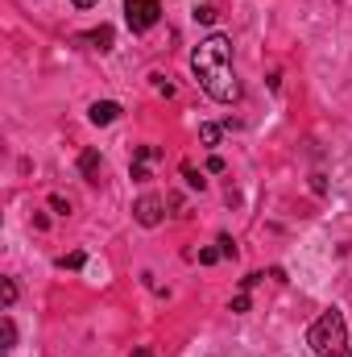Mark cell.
<instances>
[{"mask_svg": "<svg viewBox=\"0 0 352 357\" xmlns=\"http://www.w3.org/2000/svg\"><path fill=\"white\" fill-rule=\"evenodd\" d=\"M162 158V150L158 146H137V154H133V183H145L150 178V167Z\"/></svg>", "mask_w": 352, "mask_h": 357, "instance_id": "cell-5", "label": "cell"}, {"mask_svg": "<svg viewBox=\"0 0 352 357\" xmlns=\"http://www.w3.org/2000/svg\"><path fill=\"white\" fill-rule=\"evenodd\" d=\"M120 112H125V108H120L116 100H95V104H91V108H88L91 125H112V121H116Z\"/></svg>", "mask_w": 352, "mask_h": 357, "instance_id": "cell-6", "label": "cell"}, {"mask_svg": "<svg viewBox=\"0 0 352 357\" xmlns=\"http://www.w3.org/2000/svg\"><path fill=\"white\" fill-rule=\"evenodd\" d=\"M13 303H17V282H13V278H4V312H8Z\"/></svg>", "mask_w": 352, "mask_h": 357, "instance_id": "cell-14", "label": "cell"}, {"mask_svg": "<svg viewBox=\"0 0 352 357\" xmlns=\"http://www.w3.org/2000/svg\"><path fill=\"white\" fill-rule=\"evenodd\" d=\"M58 266L63 270H79L83 266V254H67V258H58Z\"/></svg>", "mask_w": 352, "mask_h": 357, "instance_id": "cell-15", "label": "cell"}, {"mask_svg": "<svg viewBox=\"0 0 352 357\" xmlns=\"http://www.w3.org/2000/svg\"><path fill=\"white\" fill-rule=\"evenodd\" d=\"M50 208H54V212H63V216H67V212H71V204H67V199H63V195H50Z\"/></svg>", "mask_w": 352, "mask_h": 357, "instance_id": "cell-17", "label": "cell"}, {"mask_svg": "<svg viewBox=\"0 0 352 357\" xmlns=\"http://www.w3.org/2000/svg\"><path fill=\"white\" fill-rule=\"evenodd\" d=\"M71 4H75V8H95L99 0H71Z\"/></svg>", "mask_w": 352, "mask_h": 357, "instance_id": "cell-20", "label": "cell"}, {"mask_svg": "<svg viewBox=\"0 0 352 357\" xmlns=\"http://www.w3.org/2000/svg\"><path fill=\"white\" fill-rule=\"evenodd\" d=\"M133 357H154V354H150V349H137V354H133Z\"/></svg>", "mask_w": 352, "mask_h": 357, "instance_id": "cell-21", "label": "cell"}, {"mask_svg": "<svg viewBox=\"0 0 352 357\" xmlns=\"http://www.w3.org/2000/svg\"><path fill=\"white\" fill-rule=\"evenodd\" d=\"M191 17H195L199 25H211V21H216V8H211V4H199V8H195Z\"/></svg>", "mask_w": 352, "mask_h": 357, "instance_id": "cell-11", "label": "cell"}, {"mask_svg": "<svg viewBox=\"0 0 352 357\" xmlns=\"http://www.w3.org/2000/svg\"><path fill=\"white\" fill-rule=\"evenodd\" d=\"M191 71H195L199 88L216 104H237L241 100V79L232 71V38L228 33H207L191 50Z\"/></svg>", "mask_w": 352, "mask_h": 357, "instance_id": "cell-1", "label": "cell"}, {"mask_svg": "<svg viewBox=\"0 0 352 357\" xmlns=\"http://www.w3.org/2000/svg\"><path fill=\"white\" fill-rule=\"evenodd\" d=\"M232 312H249V291H241V295L232 299Z\"/></svg>", "mask_w": 352, "mask_h": 357, "instance_id": "cell-18", "label": "cell"}, {"mask_svg": "<svg viewBox=\"0 0 352 357\" xmlns=\"http://www.w3.org/2000/svg\"><path fill=\"white\" fill-rule=\"evenodd\" d=\"M349 357H352V345H349Z\"/></svg>", "mask_w": 352, "mask_h": 357, "instance_id": "cell-22", "label": "cell"}, {"mask_svg": "<svg viewBox=\"0 0 352 357\" xmlns=\"http://www.w3.org/2000/svg\"><path fill=\"white\" fill-rule=\"evenodd\" d=\"M13 345H17V324H13V316H4V354H13Z\"/></svg>", "mask_w": 352, "mask_h": 357, "instance_id": "cell-10", "label": "cell"}, {"mask_svg": "<svg viewBox=\"0 0 352 357\" xmlns=\"http://www.w3.org/2000/svg\"><path fill=\"white\" fill-rule=\"evenodd\" d=\"M216 245H220V254H224V258H237V241H232L228 233H224V237H220Z\"/></svg>", "mask_w": 352, "mask_h": 357, "instance_id": "cell-13", "label": "cell"}, {"mask_svg": "<svg viewBox=\"0 0 352 357\" xmlns=\"http://www.w3.org/2000/svg\"><path fill=\"white\" fill-rule=\"evenodd\" d=\"M220 133H224V129H220V125H211V121H207V125H199V142H203V146H220Z\"/></svg>", "mask_w": 352, "mask_h": 357, "instance_id": "cell-9", "label": "cell"}, {"mask_svg": "<svg viewBox=\"0 0 352 357\" xmlns=\"http://www.w3.org/2000/svg\"><path fill=\"white\" fill-rule=\"evenodd\" d=\"M158 17H162V4H158V0H125V25H129L133 33L154 29Z\"/></svg>", "mask_w": 352, "mask_h": 357, "instance_id": "cell-3", "label": "cell"}, {"mask_svg": "<svg viewBox=\"0 0 352 357\" xmlns=\"http://www.w3.org/2000/svg\"><path fill=\"white\" fill-rule=\"evenodd\" d=\"M307 345L315 357H349V320L340 307H328L311 328H307Z\"/></svg>", "mask_w": 352, "mask_h": 357, "instance_id": "cell-2", "label": "cell"}, {"mask_svg": "<svg viewBox=\"0 0 352 357\" xmlns=\"http://www.w3.org/2000/svg\"><path fill=\"white\" fill-rule=\"evenodd\" d=\"M88 42L99 50V54H108V50H112V25H99V29H91Z\"/></svg>", "mask_w": 352, "mask_h": 357, "instance_id": "cell-8", "label": "cell"}, {"mask_svg": "<svg viewBox=\"0 0 352 357\" xmlns=\"http://www.w3.org/2000/svg\"><path fill=\"white\" fill-rule=\"evenodd\" d=\"M162 208H166V204H162L158 195H141V199L133 204V216H137L141 229H158V225H162Z\"/></svg>", "mask_w": 352, "mask_h": 357, "instance_id": "cell-4", "label": "cell"}, {"mask_svg": "<svg viewBox=\"0 0 352 357\" xmlns=\"http://www.w3.org/2000/svg\"><path fill=\"white\" fill-rule=\"evenodd\" d=\"M99 167H104L99 150H83V154H79V175L88 178V183H99Z\"/></svg>", "mask_w": 352, "mask_h": 357, "instance_id": "cell-7", "label": "cell"}, {"mask_svg": "<svg viewBox=\"0 0 352 357\" xmlns=\"http://www.w3.org/2000/svg\"><path fill=\"white\" fill-rule=\"evenodd\" d=\"M154 88L162 91V96H175V84H166V79H162V75H154Z\"/></svg>", "mask_w": 352, "mask_h": 357, "instance_id": "cell-19", "label": "cell"}, {"mask_svg": "<svg viewBox=\"0 0 352 357\" xmlns=\"http://www.w3.org/2000/svg\"><path fill=\"white\" fill-rule=\"evenodd\" d=\"M182 178H186V187L203 191V178H199V171H195V167H182Z\"/></svg>", "mask_w": 352, "mask_h": 357, "instance_id": "cell-12", "label": "cell"}, {"mask_svg": "<svg viewBox=\"0 0 352 357\" xmlns=\"http://www.w3.org/2000/svg\"><path fill=\"white\" fill-rule=\"evenodd\" d=\"M220 258H224V254H220V250H199V262H203V266H216V262H220Z\"/></svg>", "mask_w": 352, "mask_h": 357, "instance_id": "cell-16", "label": "cell"}]
</instances>
